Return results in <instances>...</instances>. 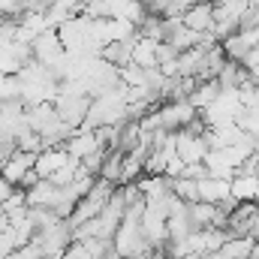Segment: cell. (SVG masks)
I'll return each mask as SVG.
<instances>
[{"label": "cell", "instance_id": "5", "mask_svg": "<svg viewBox=\"0 0 259 259\" xmlns=\"http://www.w3.org/2000/svg\"><path fill=\"white\" fill-rule=\"evenodd\" d=\"M139 3H148V0H139Z\"/></svg>", "mask_w": 259, "mask_h": 259}, {"label": "cell", "instance_id": "4", "mask_svg": "<svg viewBox=\"0 0 259 259\" xmlns=\"http://www.w3.org/2000/svg\"><path fill=\"white\" fill-rule=\"evenodd\" d=\"M250 259H259V238L253 241V250H250Z\"/></svg>", "mask_w": 259, "mask_h": 259}, {"label": "cell", "instance_id": "2", "mask_svg": "<svg viewBox=\"0 0 259 259\" xmlns=\"http://www.w3.org/2000/svg\"><path fill=\"white\" fill-rule=\"evenodd\" d=\"M72 163H75V157H69L66 148H46V151L36 154L33 172L39 175V181H55V178H58L64 169H69Z\"/></svg>", "mask_w": 259, "mask_h": 259}, {"label": "cell", "instance_id": "1", "mask_svg": "<svg viewBox=\"0 0 259 259\" xmlns=\"http://www.w3.org/2000/svg\"><path fill=\"white\" fill-rule=\"evenodd\" d=\"M115 184L112 181H106V178H97V184L91 187V193L84 196L81 202H78V208L72 211V217H69V226L72 229H78L81 223H88V220H94V217H100L103 214V208L109 205V199L115 196Z\"/></svg>", "mask_w": 259, "mask_h": 259}, {"label": "cell", "instance_id": "3", "mask_svg": "<svg viewBox=\"0 0 259 259\" xmlns=\"http://www.w3.org/2000/svg\"><path fill=\"white\" fill-rule=\"evenodd\" d=\"M66 151H69V157H75L78 163L81 160H88L94 151H100V148H106L103 142H100V136H97V130H88V127H78L69 139H66L64 145Z\"/></svg>", "mask_w": 259, "mask_h": 259}]
</instances>
